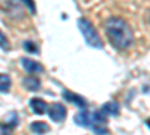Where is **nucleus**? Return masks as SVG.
I'll use <instances>...</instances> for the list:
<instances>
[{
    "label": "nucleus",
    "instance_id": "nucleus-1",
    "mask_svg": "<svg viewBox=\"0 0 150 135\" xmlns=\"http://www.w3.org/2000/svg\"><path fill=\"white\" fill-rule=\"evenodd\" d=\"M105 33L110 44L116 50H128L134 44V33L131 26L120 17H111L105 21Z\"/></svg>",
    "mask_w": 150,
    "mask_h": 135
},
{
    "label": "nucleus",
    "instance_id": "nucleus-2",
    "mask_svg": "<svg viewBox=\"0 0 150 135\" xmlns=\"http://www.w3.org/2000/svg\"><path fill=\"white\" fill-rule=\"evenodd\" d=\"M107 119L108 117L101 111V110H96L93 113H89L87 110H81V111H78L74 117L75 123L78 126L89 128L95 134H101V135L110 134V131L107 128Z\"/></svg>",
    "mask_w": 150,
    "mask_h": 135
},
{
    "label": "nucleus",
    "instance_id": "nucleus-3",
    "mask_svg": "<svg viewBox=\"0 0 150 135\" xmlns=\"http://www.w3.org/2000/svg\"><path fill=\"white\" fill-rule=\"evenodd\" d=\"M78 29L84 36V41L87 42V45H90L93 48H104V44L99 38V35L96 32V29L93 27V24L87 20V18H78L77 21Z\"/></svg>",
    "mask_w": 150,
    "mask_h": 135
},
{
    "label": "nucleus",
    "instance_id": "nucleus-4",
    "mask_svg": "<svg viewBox=\"0 0 150 135\" xmlns=\"http://www.w3.org/2000/svg\"><path fill=\"white\" fill-rule=\"evenodd\" d=\"M47 113H48V117L51 119L53 122H56V123H60V122H63L66 119V107L63 104L60 102H54L51 105L47 107Z\"/></svg>",
    "mask_w": 150,
    "mask_h": 135
},
{
    "label": "nucleus",
    "instance_id": "nucleus-5",
    "mask_svg": "<svg viewBox=\"0 0 150 135\" xmlns=\"http://www.w3.org/2000/svg\"><path fill=\"white\" fill-rule=\"evenodd\" d=\"M18 114L15 111H11L5 116V120L0 122V134L2 135H8L18 126Z\"/></svg>",
    "mask_w": 150,
    "mask_h": 135
},
{
    "label": "nucleus",
    "instance_id": "nucleus-6",
    "mask_svg": "<svg viewBox=\"0 0 150 135\" xmlns=\"http://www.w3.org/2000/svg\"><path fill=\"white\" fill-rule=\"evenodd\" d=\"M63 98H65L68 102H71V104H74V105H77L78 108L87 110V101L84 99L83 96H80V95H77V93H74V92H69V90H63Z\"/></svg>",
    "mask_w": 150,
    "mask_h": 135
},
{
    "label": "nucleus",
    "instance_id": "nucleus-7",
    "mask_svg": "<svg viewBox=\"0 0 150 135\" xmlns=\"http://www.w3.org/2000/svg\"><path fill=\"white\" fill-rule=\"evenodd\" d=\"M21 66L27 74H36V72L44 71V66L41 63H38L36 60H32V59H21Z\"/></svg>",
    "mask_w": 150,
    "mask_h": 135
},
{
    "label": "nucleus",
    "instance_id": "nucleus-8",
    "mask_svg": "<svg viewBox=\"0 0 150 135\" xmlns=\"http://www.w3.org/2000/svg\"><path fill=\"white\" fill-rule=\"evenodd\" d=\"M101 111L107 116V117H111V116H117L119 114V111H120V107H119V104L117 102H114V101H110V102H107V104H104L101 108Z\"/></svg>",
    "mask_w": 150,
    "mask_h": 135
},
{
    "label": "nucleus",
    "instance_id": "nucleus-9",
    "mask_svg": "<svg viewBox=\"0 0 150 135\" xmlns=\"http://www.w3.org/2000/svg\"><path fill=\"white\" fill-rule=\"evenodd\" d=\"M30 107L33 110L35 114H45L47 113V107L48 104L44 101V99H39V98H33L30 101Z\"/></svg>",
    "mask_w": 150,
    "mask_h": 135
},
{
    "label": "nucleus",
    "instance_id": "nucleus-10",
    "mask_svg": "<svg viewBox=\"0 0 150 135\" xmlns=\"http://www.w3.org/2000/svg\"><path fill=\"white\" fill-rule=\"evenodd\" d=\"M23 86L27 90H30V92H36V90L41 89V80L38 78V77L30 75V77H26V78L23 80Z\"/></svg>",
    "mask_w": 150,
    "mask_h": 135
},
{
    "label": "nucleus",
    "instance_id": "nucleus-11",
    "mask_svg": "<svg viewBox=\"0 0 150 135\" xmlns=\"http://www.w3.org/2000/svg\"><path fill=\"white\" fill-rule=\"evenodd\" d=\"M30 131L35 134H45V132H50V126L45 122H33L30 125Z\"/></svg>",
    "mask_w": 150,
    "mask_h": 135
},
{
    "label": "nucleus",
    "instance_id": "nucleus-12",
    "mask_svg": "<svg viewBox=\"0 0 150 135\" xmlns=\"http://www.w3.org/2000/svg\"><path fill=\"white\" fill-rule=\"evenodd\" d=\"M11 86H12L11 77L8 75V74H0V92H2V93L9 92Z\"/></svg>",
    "mask_w": 150,
    "mask_h": 135
},
{
    "label": "nucleus",
    "instance_id": "nucleus-13",
    "mask_svg": "<svg viewBox=\"0 0 150 135\" xmlns=\"http://www.w3.org/2000/svg\"><path fill=\"white\" fill-rule=\"evenodd\" d=\"M23 48H24L26 51L32 53V54H38V53H39V50H38V45H36L35 42H32V41H24V42H23Z\"/></svg>",
    "mask_w": 150,
    "mask_h": 135
},
{
    "label": "nucleus",
    "instance_id": "nucleus-14",
    "mask_svg": "<svg viewBox=\"0 0 150 135\" xmlns=\"http://www.w3.org/2000/svg\"><path fill=\"white\" fill-rule=\"evenodd\" d=\"M0 48L3 51H9L11 50V44H9V39L6 38V35L0 30Z\"/></svg>",
    "mask_w": 150,
    "mask_h": 135
},
{
    "label": "nucleus",
    "instance_id": "nucleus-15",
    "mask_svg": "<svg viewBox=\"0 0 150 135\" xmlns=\"http://www.w3.org/2000/svg\"><path fill=\"white\" fill-rule=\"evenodd\" d=\"M23 5H26L30 11V14L35 15L36 14V8H35V3H33V0H23Z\"/></svg>",
    "mask_w": 150,
    "mask_h": 135
}]
</instances>
